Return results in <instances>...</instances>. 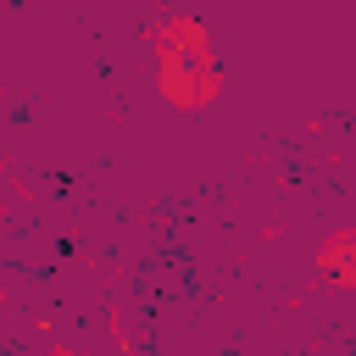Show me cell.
Wrapping results in <instances>:
<instances>
[{"mask_svg": "<svg viewBox=\"0 0 356 356\" xmlns=\"http://www.w3.org/2000/svg\"><path fill=\"white\" fill-rule=\"evenodd\" d=\"M156 56V95L172 111H206L222 95V61L200 17H161L145 28Z\"/></svg>", "mask_w": 356, "mask_h": 356, "instance_id": "cell-1", "label": "cell"}, {"mask_svg": "<svg viewBox=\"0 0 356 356\" xmlns=\"http://www.w3.org/2000/svg\"><path fill=\"white\" fill-rule=\"evenodd\" d=\"M317 273L334 284V289H356V222H339L323 234L317 245Z\"/></svg>", "mask_w": 356, "mask_h": 356, "instance_id": "cell-2", "label": "cell"}]
</instances>
